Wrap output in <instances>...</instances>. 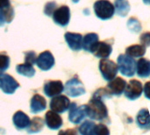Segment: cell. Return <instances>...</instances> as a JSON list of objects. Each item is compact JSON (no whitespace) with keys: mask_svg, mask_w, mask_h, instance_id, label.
Masks as SVG:
<instances>
[{"mask_svg":"<svg viewBox=\"0 0 150 135\" xmlns=\"http://www.w3.org/2000/svg\"><path fill=\"white\" fill-rule=\"evenodd\" d=\"M70 105L69 98L65 96H58L54 98L50 102V108L57 113L65 112Z\"/></svg>","mask_w":150,"mask_h":135,"instance_id":"10","label":"cell"},{"mask_svg":"<svg viewBox=\"0 0 150 135\" xmlns=\"http://www.w3.org/2000/svg\"><path fill=\"white\" fill-rule=\"evenodd\" d=\"M127 85V82L121 77H114L110 81L107 85V89L110 90L112 95L120 96L124 93L125 88Z\"/></svg>","mask_w":150,"mask_h":135,"instance_id":"13","label":"cell"},{"mask_svg":"<svg viewBox=\"0 0 150 135\" xmlns=\"http://www.w3.org/2000/svg\"><path fill=\"white\" fill-rule=\"evenodd\" d=\"M44 126V121L40 117H35L32 119V121L30 122V125L28 127V130L27 132L29 134H35V133H39Z\"/></svg>","mask_w":150,"mask_h":135,"instance_id":"26","label":"cell"},{"mask_svg":"<svg viewBox=\"0 0 150 135\" xmlns=\"http://www.w3.org/2000/svg\"><path fill=\"white\" fill-rule=\"evenodd\" d=\"M86 113L89 118L94 120H104L108 116V111L103 100L93 97L86 105Z\"/></svg>","mask_w":150,"mask_h":135,"instance_id":"1","label":"cell"},{"mask_svg":"<svg viewBox=\"0 0 150 135\" xmlns=\"http://www.w3.org/2000/svg\"><path fill=\"white\" fill-rule=\"evenodd\" d=\"M137 125L141 128H150V110L148 108L142 109L136 117Z\"/></svg>","mask_w":150,"mask_h":135,"instance_id":"20","label":"cell"},{"mask_svg":"<svg viewBox=\"0 0 150 135\" xmlns=\"http://www.w3.org/2000/svg\"><path fill=\"white\" fill-rule=\"evenodd\" d=\"M46 106H47V102L42 96L39 94H35L33 97L30 105L31 112L33 113H38L40 112H42L43 110L46 109Z\"/></svg>","mask_w":150,"mask_h":135,"instance_id":"18","label":"cell"},{"mask_svg":"<svg viewBox=\"0 0 150 135\" xmlns=\"http://www.w3.org/2000/svg\"><path fill=\"white\" fill-rule=\"evenodd\" d=\"M126 54L133 58L142 57L146 54V47L143 45H133L126 49Z\"/></svg>","mask_w":150,"mask_h":135,"instance_id":"22","label":"cell"},{"mask_svg":"<svg viewBox=\"0 0 150 135\" xmlns=\"http://www.w3.org/2000/svg\"><path fill=\"white\" fill-rule=\"evenodd\" d=\"M144 95L145 97L150 100V82H148L144 85Z\"/></svg>","mask_w":150,"mask_h":135,"instance_id":"35","label":"cell"},{"mask_svg":"<svg viewBox=\"0 0 150 135\" xmlns=\"http://www.w3.org/2000/svg\"><path fill=\"white\" fill-rule=\"evenodd\" d=\"M53 18L57 25L61 26H66L70 19L69 8L67 5H62L60 8L54 10L53 13Z\"/></svg>","mask_w":150,"mask_h":135,"instance_id":"8","label":"cell"},{"mask_svg":"<svg viewBox=\"0 0 150 135\" xmlns=\"http://www.w3.org/2000/svg\"><path fill=\"white\" fill-rule=\"evenodd\" d=\"M13 124L14 126L18 128V129H24V128H27L30 125V119L29 117L24 113L21 111L17 112L14 116H13Z\"/></svg>","mask_w":150,"mask_h":135,"instance_id":"19","label":"cell"},{"mask_svg":"<svg viewBox=\"0 0 150 135\" xmlns=\"http://www.w3.org/2000/svg\"><path fill=\"white\" fill-rule=\"evenodd\" d=\"M143 92V86L140 81L131 80L128 84L126 85L124 94L130 100H135L139 98Z\"/></svg>","mask_w":150,"mask_h":135,"instance_id":"5","label":"cell"},{"mask_svg":"<svg viewBox=\"0 0 150 135\" xmlns=\"http://www.w3.org/2000/svg\"><path fill=\"white\" fill-rule=\"evenodd\" d=\"M99 69L104 79L107 81H111L112 79L116 77L119 71L118 64L111 60H108L107 58H104L100 61Z\"/></svg>","mask_w":150,"mask_h":135,"instance_id":"4","label":"cell"},{"mask_svg":"<svg viewBox=\"0 0 150 135\" xmlns=\"http://www.w3.org/2000/svg\"><path fill=\"white\" fill-rule=\"evenodd\" d=\"M65 91L67 95L76 98L85 93V89L83 83L77 78H72L66 83Z\"/></svg>","mask_w":150,"mask_h":135,"instance_id":"6","label":"cell"},{"mask_svg":"<svg viewBox=\"0 0 150 135\" xmlns=\"http://www.w3.org/2000/svg\"><path fill=\"white\" fill-rule=\"evenodd\" d=\"M65 40L69 47L74 51H79L83 47V36L80 33H66Z\"/></svg>","mask_w":150,"mask_h":135,"instance_id":"14","label":"cell"},{"mask_svg":"<svg viewBox=\"0 0 150 135\" xmlns=\"http://www.w3.org/2000/svg\"><path fill=\"white\" fill-rule=\"evenodd\" d=\"M136 73L140 77H149L150 76L149 60L146 58H140L136 62Z\"/></svg>","mask_w":150,"mask_h":135,"instance_id":"17","label":"cell"},{"mask_svg":"<svg viewBox=\"0 0 150 135\" xmlns=\"http://www.w3.org/2000/svg\"><path fill=\"white\" fill-rule=\"evenodd\" d=\"M115 11L120 17H126L130 11V4L127 0H117L114 4Z\"/></svg>","mask_w":150,"mask_h":135,"instance_id":"23","label":"cell"},{"mask_svg":"<svg viewBox=\"0 0 150 135\" xmlns=\"http://www.w3.org/2000/svg\"><path fill=\"white\" fill-rule=\"evenodd\" d=\"M96 124L93 121H84L83 124L79 127V132L80 134L83 135H91L94 134V130H95Z\"/></svg>","mask_w":150,"mask_h":135,"instance_id":"27","label":"cell"},{"mask_svg":"<svg viewBox=\"0 0 150 135\" xmlns=\"http://www.w3.org/2000/svg\"><path fill=\"white\" fill-rule=\"evenodd\" d=\"M143 2L146 4H150V0H143Z\"/></svg>","mask_w":150,"mask_h":135,"instance_id":"37","label":"cell"},{"mask_svg":"<svg viewBox=\"0 0 150 135\" xmlns=\"http://www.w3.org/2000/svg\"><path fill=\"white\" fill-rule=\"evenodd\" d=\"M36 54L33 51H28L25 54V61L29 64H34L36 62Z\"/></svg>","mask_w":150,"mask_h":135,"instance_id":"32","label":"cell"},{"mask_svg":"<svg viewBox=\"0 0 150 135\" xmlns=\"http://www.w3.org/2000/svg\"><path fill=\"white\" fill-rule=\"evenodd\" d=\"M93 97L98 98L100 99H104V98H108L112 97V93L110 92V90H106V89H99L98 90H97L95 92V94L93 95Z\"/></svg>","mask_w":150,"mask_h":135,"instance_id":"30","label":"cell"},{"mask_svg":"<svg viewBox=\"0 0 150 135\" xmlns=\"http://www.w3.org/2000/svg\"><path fill=\"white\" fill-rule=\"evenodd\" d=\"M72 1H73L74 3H77V2H78L79 0H72Z\"/></svg>","mask_w":150,"mask_h":135,"instance_id":"38","label":"cell"},{"mask_svg":"<svg viewBox=\"0 0 150 135\" xmlns=\"http://www.w3.org/2000/svg\"><path fill=\"white\" fill-rule=\"evenodd\" d=\"M63 90L64 87L61 81H49L44 85V93L49 98L58 96L63 91Z\"/></svg>","mask_w":150,"mask_h":135,"instance_id":"12","label":"cell"},{"mask_svg":"<svg viewBox=\"0 0 150 135\" xmlns=\"http://www.w3.org/2000/svg\"><path fill=\"white\" fill-rule=\"evenodd\" d=\"M19 87V83L10 75L0 74V89L6 94H12Z\"/></svg>","mask_w":150,"mask_h":135,"instance_id":"7","label":"cell"},{"mask_svg":"<svg viewBox=\"0 0 150 135\" xmlns=\"http://www.w3.org/2000/svg\"><path fill=\"white\" fill-rule=\"evenodd\" d=\"M46 124L48 128L52 130L59 129L62 126V118L57 114V112L54 111H49L46 113Z\"/></svg>","mask_w":150,"mask_h":135,"instance_id":"16","label":"cell"},{"mask_svg":"<svg viewBox=\"0 0 150 135\" xmlns=\"http://www.w3.org/2000/svg\"><path fill=\"white\" fill-rule=\"evenodd\" d=\"M109 134H110V131H109V129L107 128L106 126H105L103 124L96 125L95 130H94V134L108 135Z\"/></svg>","mask_w":150,"mask_h":135,"instance_id":"31","label":"cell"},{"mask_svg":"<svg viewBox=\"0 0 150 135\" xmlns=\"http://www.w3.org/2000/svg\"><path fill=\"white\" fill-rule=\"evenodd\" d=\"M94 11L98 18L106 20L114 15L115 7L108 0H98L94 4Z\"/></svg>","mask_w":150,"mask_h":135,"instance_id":"3","label":"cell"},{"mask_svg":"<svg viewBox=\"0 0 150 135\" xmlns=\"http://www.w3.org/2000/svg\"><path fill=\"white\" fill-rule=\"evenodd\" d=\"M17 72L19 75H22L26 77H33L35 75V69L32 64L25 62L24 64H18L16 68Z\"/></svg>","mask_w":150,"mask_h":135,"instance_id":"25","label":"cell"},{"mask_svg":"<svg viewBox=\"0 0 150 135\" xmlns=\"http://www.w3.org/2000/svg\"><path fill=\"white\" fill-rule=\"evenodd\" d=\"M112 47L111 45L105 42H99L98 41L97 44L94 46L91 53L98 58H108L112 54Z\"/></svg>","mask_w":150,"mask_h":135,"instance_id":"15","label":"cell"},{"mask_svg":"<svg viewBox=\"0 0 150 135\" xmlns=\"http://www.w3.org/2000/svg\"><path fill=\"white\" fill-rule=\"evenodd\" d=\"M127 26H128L129 30L133 33H139L142 30V25H141L139 20H137L134 18H131L128 20Z\"/></svg>","mask_w":150,"mask_h":135,"instance_id":"28","label":"cell"},{"mask_svg":"<svg viewBox=\"0 0 150 135\" xmlns=\"http://www.w3.org/2000/svg\"><path fill=\"white\" fill-rule=\"evenodd\" d=\"M10 6V0H0V9Z\"/></svg>","mask_w":150,"mask_h":135,"instance_id":"36","label":"cell"},{"mask_svg":"<svg viewBox=\"0 0 150 135\" xmlns=\"http://www.w3.org/2000/svg\"><path fill=\"white\" fill-rule=\"evenodd\" d=\"M10 65V58L9 56L0 54V71H4L9 68Z\"/></svg>","mask_w":150,"mask_h":135,"instance_id":"29","label":"cell"},{"mask_svg":"<svg viewBox=\"0 0 150 135\" xmlns=\"http://www.w3.org/2000/svg\"><path fill=\"white\" fill-rule=\"evenodd\" d=\"M14 18V11L12 7L8 6L4 9H0V26H3L5 23L9 24Z\"/></svg>","mask_w":150,"mask_h":135,"instance_id":"24","label":"cell"},{"mask_svg":"<svg viewBox=\"0 0 150 135\" xmlns=\"http://www.w3.org/2000/svg\"><path fill=\"white\" fill-rule=\"evenodd\" d=\"M141 43L145 47L150 46V33H145L141 36Z\"/></svg>","mask_w":150,"mask_h":135,"instance_id":"34","label":"cell"},{"mask_svg":"<svg viewBox=\"0 0 150 135\" xmlns=\"http://www.w3.org/2000/svg\"><path fill=\"white\" fill-rule=\"evenodd\" d=\"M37 66L44 71L49 70L54 64V58L49 51H45L41 53L36 59Z\"/></svg>","mask_w":150,"mask_h":135,"instance_id":"11","label":"cell"},{"mask_svg":"<svg viewBox=\"0 0 150 135\" xmlns=\"http://www.w3.org/2000/svg\"><path fill=\"white\" fill-rule=\"evenodd\" d=\"M118 68L123 76L131 77L136 72V61L127 54H120L118 57Z\"/></svg>","mask_w":150,"mask_h":135,"instance_id":"2","label":"cell"},{"mask_svg":"<svg viewBox=\"0 0 150 135\" xmlns=\"http://www.w3.org/2000/svg\"><path fill=\"white\" fill-rule=\"evenodd\" d=\"M87 116L86 113V105H81L79 107L76 106V103H72L69 105V120L74 124L80 123L85 117Z\"/></svg>","mask_w":150,"mask_h":135,"instance_id":"9","label":"cell"},{"mask_svg":"<svg viewBox=\"0 0 150 135\" xmlns=\"http://www.w3.org/2000/svg\"><path fill=\"white\" fill-rule=\"evenodd\" d=\"M55 8H56V4L54 2H49L46 4L45 9H44V12L47 16H51V15H53Z\"/></svg>","mask_w":150,"mask_h":135,"instance_id":"33","label":"cell"},{"mask_svg":"<svg viewBox=\"0 0 150 135\" xmlns=\"http://www.w3.org/2000/svg\"><path fill=\"white\" fill-rule=\"evenodd\" d=\"M98 41V35L94 33H88L83 39V47L85 51L91 52L92 51L94 46Z\"/></svg>","mask_w":150,"mask_h":135,"instance_id":"21","label":"cell"}]
</instances>
